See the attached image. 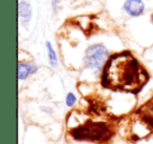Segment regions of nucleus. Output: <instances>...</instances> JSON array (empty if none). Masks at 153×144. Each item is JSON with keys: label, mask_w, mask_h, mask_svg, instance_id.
Instances as JSON below:
<instances>
[{"label": "nucleus", "mask_w": 153, "mask_h": 144, "mask_svg": "<svg viewBox=\"0 0 153 144\" xmlns=\"http://www.w3.org/2000/svg\"><path fill=\"white\" fill-rule=\"evenodd\" d=\"M137 115L145 124L153 128V98L140 106L137 110Z\"/></svg>", "instance_id": "20e7f679"}, {"label": "nucleus", "mask_w": 153, "mask_h": 144, "mask_svg": "<svg viewBox=\"0 0 153 144\" xmlns=\"http://www.w3.org/2000/svg\"><path fill=\"white\" fill-rule=\"evenodd\" d=\"M18 14L21 19H23L24 21H28L32 17V9L30 3L26 1H21L18 5Z\"/></svg>", "instance_id": "0eeeda50"}, {"label": "nucleus", "mask_w": 153, "mask_h": 144, "mask_svg": "<svg viewBox=\"0 0 153 144\" xmlns=\"http://www.w3.org/2000/svg\"><path fill=\"white\" fill-rule=\"evenodd\" d=\"M151 20H152V22H153V14H152V16H151Z\"/></svg>", "instance_id": "9d476101"}, {"label": "nucleus", "mask_w": 153, "mask_h": 144, "mask_svg": "<svg viewBox=\"0 0 153 144\" xmlns=\"http://www.w3.org/2000/svg\"><path fill=\"white\" fill-rule=\"evenodd\" d=\"M124 10L130 16L137 17L145 11V4L142 0H126L124 3Z\"/></svg>", "instance_id": "39448f33"}, {"label": "nucleus", "mask_w": 153, "mask_h": 144, "mask_svg": "<svg viewBox=\"0 0 153 144\" xmlns=\"http://www.w3.org/2000/svg\"><path fill=\"white\" fill-rule=\"evenodd\" d=\"M74 102H76V97H74V94L72 93L67 94V96H66V105L72 106L74 104Z\"/></svg>", "instance_id": "1a4fd4ad"}, {"label": "nucleus", "mask_w": 153, "mask_h": 144, "mask_svg": "<svg viewBox=\"0 0 153 144\" xmlns=\"http://www.w3.org/2000/svg\"><path fill=\"white\" fill-rule=\"evenodd\" d=\"M46 47H47V53H48V59H49V63L51 64L53 66L57 65V54H56L55 50L53 49L51 44L49 42L46 43Z\"/></svg>", "instance_id": "6e6552de"}, {"label": "nucleus", "mask_w": 153, "mask_h": 144, "mask_svg": "<svg viewBox=\"0 0 153 144\" xmlns=\"http://www.w3.org/2000/svg\"><path fill=\"white\" fill-rule=\"evenodd\" d=\"M71 135L74 139L80 140H92V141H99V140L107 139L110 136L108 127L103 123L88 122L83 126L74 128Z\"/></svg>", "instance_id": "f03ea898"}, {"label": "nucleus", "mask_w": 153, "mask_h": 144, "mask_svg": "<svg viewBox=\"0 0 153 144\" xmlns=\"http://www.w3.org/2000/svg\"><path fill=\"white\" fill-rule=\"evenodd\" d=\"M37 70V66L30 62H20L18 66V77L20 80L26 79L30 75L34 74Z\"/></svg>", "instance_id": "423d86ee"}, {"label": "nucleus", "mask_w": 153, "mask_h": 144, "mask_svg": "<svg viewBox=\"0 0 153 144\" xmlns=\"http://www.w3.org/2000/svg\"><path fill=\"white\" fill-rule=\"evenodd\" d=\"M149 76L129 52L115 54L108 60L103 72L102 83L114 91L138 93L147 83Z\"/></svg>", "instance_id": "f257e3e1"}, {"label": "nucleus", "mask_w": 153, "mask_h": 144, "mask_svg": "<svg viewBox=\"0 0 153 144\" xmlns=\"http://www.w3.org/2000/svg\"><path fill=\"white\" fill-rule=\"evenodd\" d=\"M108 50L102 44H94L89 46L85 54V64L88 68L100 70L108 59Z\"/></svg>", "instance_id": "7ed1b4c3"}]
</instances>
